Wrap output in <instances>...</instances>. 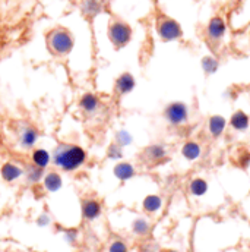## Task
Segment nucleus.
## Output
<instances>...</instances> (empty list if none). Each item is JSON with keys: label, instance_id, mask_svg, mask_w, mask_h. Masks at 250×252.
Returning <instances> with one entry per match:
<instances>
[{"label": "nucleus", "instance_id": "obj_28", "mask_svg": "<svg viewBox=\"0 0 250 252\" xmlns=\"http://www.w3.org/2000/svg\"><path fill=\"white\" fill-rule=\"evenodd\" d=\"M109 252H127V245H126L123 241H114L111 245H110V250Z\"/></svg>", "mask_w": 250, "mask_h": 252}, {"label": "nucleus", "instance_id": "obj_25", "mask_svg": "<svg viewBox=\"0 0 250 252\" xmlns=\"http://www.w3.org/2000/svg\"><path fill=\"white\" fill-rule=\"evenodd\" d=\"M234 163L237 164V166H240V167H243V169H246L248 166L250 164V153L248 150H239L237 151V157L234 158Z\"/></svg>", "mask_w": 250, "mask_h": 252}, {"label": "nucleus", "instance_id": "obj_12", "mask_svg": "<svg viewBox=\"0 0 250 252\" xmlns=\"http://www.w3.org/2000/svg\"><path fill=\"white\" fill-rule=\"evenodd\" d=\"M113 173H114V176H116L119 181L126 182V181L132 179V178L136 175V170H135V167H133L130 163H127V161H120V163H117V164L114 166Z\"/></svg>", "mask_w": 250, "mask_h": 252}, {"label": "nucleus", "instance_id": "obj_16", "mask_svg": "<svg viewBox=\"0 0 250 252\" xmlns=\"http://www.w3.org/2000/svg\"><path fill=\"white\" fill-rule=\"evenodd\" d=\"M182 154L189 161H194V160H197L200 157L202 148H200V145L196 141H188L182 147Z\"/></svg>", "mask_w": 250, "mask_h": 252}, {"label": "nucleus", "instance_id": "obj_19", "mask_svg": "<svg viewBox=\"0 0 250 252\" xmlns=\"http://www.w3.org/2000/svg\"><path fill=\"white\" fill-rule=\"evenodd\" d=\"M31 160H32V163H34L35 166H38V167H41V169H46V167L50 164L52 157H50V154H49L46 150H43V148H35V150L32 151Z\"/></svg>", "mask_w": 250, "mask_h": 252}, {"label": "nucleus", "instance_id": "obj_29", "mask_svg": "<svg viewBox=\"0 0 250 252\" xmlns=\"http://www.w3.org/2000/svg\"><path fill=\"white\" fill-rule=\"evenodd\" d=\"M64 239H66L67 244L73 245L76 242V239H78V230L76 229H67L64 232Z\"/></svg>", "mask_w": 250, "mask_h": 252}, {"label": "nucleus", "instance_id": "obj_30", "mask_svg": "<svg viewBox=\"0 0 250 252\" xmlns=\"http://www.w3.org/2000/svg\"><path fill=\"white\" fill-rule=\"evenodd\" d=\"M50 221H52V219H50V216H49L47 213L41 214V216H40V217L37 219V224H38L40 227L49 226V224H50Z\"/></svg>", "mask_w": 250, "mask_h": 252}, {"label": "nucleus", "instance_id": "obj_21", "mask_svg": "<svg viewBox=\"0 0 250 252\" xmlns=\"http://www.w3.org/2000/svg\"><path fill=\"white\" fill-rule=\"evenodd\" d=\"M189 190L194 196H202V195H205L208 192V182L200 179V178H194L189 184Z\"/></svg>", "mask_w": 250, "mask_h": 252}, {"label": "nucleus", "instance_id": "obj_2", "mask_svg": "<svg viewBox=\"0 0 250 252\" xmlns=\"http://www.w3.org/2000/svg\"><path fill=\"white\" fill-rule=\"evenodd\" d=\"M47 43H49L52 53H55V55H67L73 47V38H72L70 32L63 28H57V30L52 31L49 34Z\"/></svg>", "mask_w": 250, "mask_h": 252}, {"label": "nucleus", "instance_id": "obj_14", "mask_svg": "<svg viewBox=\"0 0 250 252\" xmlns=\"http://www.w3.org/2000/svg\"><path fill=\"white\" fill-rule=\"evenodd\" d=\"M230 125L233 129L236 130H240V132H245L248 130V127L250 125V118L248 113H245L243 110H237L233 113L231 119H230Z\"/></svg>", "mask_w": 250, "mask_h": 252}, {"label": "nucleus", "instance_id": "obj_26", "mask_svg": "<svg viewBox=\"0 0 250 252\" xmlns=\"http://www.w3.org/2000/svg\"><path fill=\"white\" fill-rule=\"evenodd\" d=\"M202 67H203V70H205V73H214V72H217V69H218V62H217V59H214L212 56H205L203 59H202Z\"/></svg>", "mask_w": 250, "mask_h": 252}, {"label": "nucleus", "instance_id": "obj_4", "mask_svg": "<svg viewBox=\"0 0 250 252\" xmlns=\"http://www.w3.org/2000/svg\"><path fill=\"white\" fill-rule=\"evenodd\" d=\"M109 37L114 47H125L132 38V28L122 21H114L109 28Z\"/></svg>", "mask_w": 250, "mask_h": 252}, {"label": "nucleus", "instance_id": "obj_23", "mask_svg": "<svg viewBox=\"0 0 250 252\" xmlns=\"http://www.w3.org/2000/svg\"><path fill=\"white\" fill-rule=\"evenodd\" d=\"M107 158L110 160H122L123 158V148L116 142L110 144L107 148Z\"/></svg>", "mask_w": 250, "mask_h": 252}, {"label": "nucleus", "instance_id": "obj_32", "mask_svg": "<svg viewBox=\"0 0 250 252\" xmlns=\"http://www.w3.org/2000/svg\"><path fill=\"white\" fill-rule=\"evenodd\" d=\"M34 252H37V251H34Z\"/></svg>", "mask_w": 250, "mask_h": 252}, {"label": "nucleus", "instance_id": "obj_6", "mask_svg": "<svg viewBox=\"0 0 250 252\" xmlns=\"http://www.w3.org/2000/svg\"><path fill=\"white\" fill-rule=\"evenodd\" d=\"M143 160L151 163V164H158L161 163L163 160H166L167 157V150L161 145V144H152V145H148L145 150H143V154H142Z\"/></svg>", "mask_w": 250, "mask_h": 252}, {"label": "nucleus", "instance_id": "obj_18", "mask_svg": "<svg viewBox=\"0 0 250 252\" xmlns=\"http://www.w3.org/2000/svg\"><path fill=\"white\" fill-rule=\"evenodd\" d=\"M62 176L57 172H49L44 175V188L49 192H57L62 189Z\"/></svg>", "mask_w": 250, "mask_h": 252}, {"label": "nucleus", "instance_id": "obj_9", "mask_svg": "<svg viewBox=\"0 0 250 252\" xmlns=\"http://www.w3.org/2000/svg\"><path fill=\"white\" fill-rule=\"evenodd\" d=\"M0 175H1V179H3L4 182H9V184H10V182L18 181V179L24 175V169H22L21 166L15 164V163L7 161V163H4V164L1 166Z\"/></svg>", "mask_w": 250, "mask_h": 252}, {"label": "nucleus", "instance_id": "obj_17", "mask_svg": "<svg viewBox=\"0 0 250 252\" xmlns=\"http://www.w3.org/2000/svg\"><path fill=\"white\" fill-rule=\"evenodd\" d=\"M24 175H25V179L29 184H38L41 179H44V169L35 166L34 163H29V164L25 166Z\"/></svg>", "mask_w": 250, "mask_h": 252}, {"label": "nucleus", "instance_id": "obj_8", "mask_svg": "<svg viewBox=\"0 0 250 252\" xmlns=\"http://www.w3.org/2000/svg\"><path fill=\"white\" fill-rule=\"evenodd\" d=\"M206 34L208 37L212 40V41H218L224 37L225 34V22L222 18L220 16H215L209 21L208 24V28H206Z\"/></svg>", "mask_w": 250, "mask_h": 252}, {"label": "nucleus", "instance_id": "obj_5", "mask_svg": "<svg viewBox=\"0 0 250 252\" xmlns=\"http://www.w3.org/2000/svg\"><path fill=\"white\" fill-rule=\"evenodd\" d=\"M164 118L166 121L173 126H179L186 124L189 119L188 106L182 101L171 103L166 107L164 110Z\"/></svg>", "mask_w": 250, "mask_h": 252}, {"label": "nucleus", "instance_id": "obj_15", "mask_svg": "<svg viewBox=\"0 0 250 252\" xmlns=\"http://www.w3.org/2000/svg\"><path fill=\"white\" fill-rule=\"evenodd\" d=\"M225 126H227V121L225 118L220 116V115H215V116H211L209 118V122H208V129L211 132V135L214 138H220L224 130H225Z\"/></svg>", "mask_w": 250, "mask_h": 252}, {"label": "nucleus", "instance_id": "obj_13", "mask_svg": "<svg viewBox=\"0 0 250 252\" xmlns=\"http://www.w3.org/2000/svg\"><path fill=\"white\" fill-rule=\"evenodd\" d=\"M79 106L85 113H95L100 107V100L95 94L86 93L81 97L79 100Z\"/></svg>", "mask_w": 250, "mask_h": 252}, {"label": "nucleus", "instance_id": "obj_1", "mask_svg": "<svg viewBox=\"0 0 250 252\" xmlns=\"http://www.w3.org/2000/svg\"><path fill=\"white\" fill-rule=\"evenodd\" d=\"M86 160V151L76 145V144H67L60 142L55 150L52 156V161L55 166L60 167L64 172H73L79 169Z\"/></svg>", "mask_w": 250, "mask_h": 252}, {"label": "nucleus", "instance_id": "obj_11", "mask_svg": "<svg viewBox=\"0 0 250 252\" xmlns=\"http://www.w3.org/2000/svg\"><path fill=\"white\" fill-rule=\"evenodd\" d=\"M135 78L129 72H125L116 79V93L119 95H126L135 88Z\"/></svg>", "mask_w": 250, "mask_h": 252}, {"label": "nucleus", "instance_id": "obj_20", "mask_svg": "<svg viewBox=\"0 0 250 252\" xmlns=\"http://www.w3.org/2000/svg\"><path fill=\"white\" fill-rule=\"evenodd\" d=\"M161 205H163V199L158 195H148L142 202V207L146 213H155L161 208Z\"/></svg>", "mask_w": 250, "mask_h": 252}, {"label": "nucleus", "instance_id": "obj_7", "mask_svg": "<svg viewBox=\"0 0 250 252\" xmlns=\"http://www.w3.org/2000/svg\"><path fill=\"white\" fill-rule=\"evenodd\" d=\"M81 210L85 220H95L101 214V204L94 198H85L81 202Z\"/></svg>", "mask_w": 250, "mask_h": 252}, {"label": "nucleus", "instance_id": "obj_10", "mask_svg": "<svg viewBox=\"0 0 250 252\" xmlns=\"http://www.w3.org/2000/svg\"><path fill=\"white\" fill-rule=\"evenodd\" d=\"M18 139L22 148H32L38 139V130L34 126H25L21 129Z\"/></svg>", "mask_w": 250, "mask_h": 252}, {"label": "nucleus", "instance_id": "obj_27", "mask_svg": "<svg viewBox=\"0 0 250 252\" xmlns=\"http://www.w3.org/2000/svg\"><path fill=\"white\" fill-rule=\"evenodd\" d=\"M98 10H100V4H98L95 0H88V1L85 3V7H83V12H85V13H88V15H95V13H98Z\"/></svg>", "mask_w": 250, "mask_h": 252}, {"label": "nucleus", "instance_id": "obj_3", "mask_svg": "<svg viewBox=\"0 0 250 252\" xmlns=\"http://www.w3.org/2000/svg\"><path fill=\"white\" fill-rule=\"evenodd\" d=\"M157 31L164 41H173L183 35L180 24L168 16H161L157 22Z\"/></svg>", "mask_w": 250, "mask_h": 252}, {"label": "nucleus", "instance_id": "obj_31", "mask_svg": "<svg viewBox=\"0 0 250 252\" xmlns=\"http://www.w3.org/2000/svg\"><path fill=\"white\" fill-rule=\"evenodd\" d=\"M167 252H176V251H167Z\"/></svg>", "mask_w": 250, "mask_h": 252}, {"label": "nucleus", "instance_id": "obj_22", "mask_svg": "<svg viewBox=\"0 0 250 252\" xmlns=\"http://www.w3.org/2000/svg\"><path fill=\"white\" fill-rule=\"evenodd\" d=\"M132 229H133V233L135 235H138V236H146L149 233V230H151V226H149V223L145 219H136L133 221Z\"/></svg>", "mask_w": 250, "mask_h": 252}, {"label": "nucleus", "instance_id": "obj_24", "mask_svg": "<svg viewBox=\"0 0 250 252\" xmlns=\"http://www.w3.org/2000/svg\"><path fill=\"white\" fill-rule=\"evenodd\" d=\"M114 142L123 148V147H127V145H130V144L133 142V136H132L127 130L122 129V130H119V132L116 133V141H114Z\"/></svg>", "mask_w": 250, "mask_h": 252}]
</instances>
